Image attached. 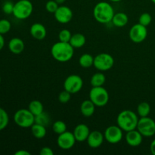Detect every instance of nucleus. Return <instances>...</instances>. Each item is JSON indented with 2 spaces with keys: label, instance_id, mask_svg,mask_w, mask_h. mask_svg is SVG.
<instances>
[{
  "label": "nucleus",
  "instance_id": "nucleus-41",
  "mask_svg": "<svg viewBox=\"0 0 155 155\" xmlns=\"http://www.w3.org/2000/svg\"><path fill=\"white\" fill-rule=\"evenodd\" d=\"M110 1L113 2H119L122 1V0H110Z\"/></svg>",
  "mask_w": 155,
  "mask_h": 155
},
{
  "label": "nucleus",
  "instance_id": "nucleus-18",
  "mask_svg": "<svg viewBox=\"0 0 155 155\" xmlns=\"http://www.w3.org/2000/svg\"><path fill=\"white\" fill-rule=\"evenodd\" d=\"M24 41L18 37L12 38L8 42V49L15 54H21L24 51Z\"/></svg>",
  "mask_w": 155,
  "mask_h": 155
},
{
  "label": "nucleus",
  "instance_id": "nucleus-35",
  "mask_svg": "<svg viewBox=\"0 0 155 155\" xmlns=\"http://www.w3.org/2000/svg\"><path fill=\"white\" fill-rule=\"evenodd\" d=\"M14 6H15V4L12 2L7 1L3 4L2 5V12H4L6 15H11V14H13L14 11Z\"/></svg>",
  "mask_w": 155,
  "mask_h": 155
},
{
  "label": "nucleus",
  "instance_id": "nucleus-15",
  "mask_svg": "<svg viewBox=\"0 0 155 155\" xmlns=\"http://www.w3.org/2000/svg\"><path fill=\"white\" fill-rule=\"evenodd\" d=\"M125 137L127 143L131 147L139 146L142 144L143 139V136L137 129L127 132Z\"/></svg>",
  "mask_w": 155,
  "mask_h": 155
},
{
  "label": "nucleus",
  "instance_id": "nucleus-22",
  "mask_svg": "<svg viewBox=\"0 0 155 155\" xmlns=\"http://www.w3.org/2000/svg\"><path fill=\"white\" fill-rule=\"evenodd\" d=\"M30 128H31L32 134H33V136H34L36 139H43V138L46 136V127H44V126L35 123Z\"/></svg>",
  "mask_w": 155,
  "mask_h": 155
},
{
  "label": "nucleus",
  "instance_id": "nucleus-5",
  "mask_svg": "<svg viewBox=\"0 0 155 155\" xmlns=\"http://www.w3.org/2000/svg\"><path fill=\"white\" fill-rule=\"evenodd\" d=\"M14 121L21 128H30L35 124V116L29 109H20L14 114Z\"/></svg>",
  "mask_w": 155,
  "mask_h": 155
},
{
  "label": "nucleus",
  "instance_id": "nucleus-1",
  "mask_svg": "<svg viewBox=\"0 0 155 155\" xmlns=\"http://www.w3.org/2000/svg\"><path fill=\"white\" fill-rule=\"evenodd\" d=\"M51 54L57 61L68 62L74 57V48L69 42L59 41L51 46Z\"/></svg>",
  "mask_w": 155,
  "mask_h": 155
},
{
  "label": "nucleus",
  "instance_id": "nucleus-25",
  "mask_svg": "<svg viewBox=\"0 0 155 155\" xmlns=\"http://www.w3.org/2000/svg\"><path fill=\"white\" fill-rule=\"evenodd\" d=\"M79 64L83 68H90L94 64V57L88 53L82 54L79 59Z\"/></svg>",
  "mask_w": 155,
  "mask_h": 155
},
{
  "label": "nucleus",
  "instance_id": "nucleus-34",
  "mask_svg": "<svg viewBox=\"0 0 155 155\" xmlns=\"http://www.w3.org/2000/svg\"><path fill=\"white\" fill-rule=\"evenodd\" d=\"M58 7L59 5L54 0L48 1L46 4H45V10L48 12H49V13L54 14L57 11V9L58 8Z\"/></svg>",
  "mask_w": 155,
  "mask_h": 155
},
{
  "label": "nucleus",
  "instance_id": "nucleus-27",
  "mask_svg": "<svg viewBox=\"0 0 155 155\" xmlns=\"http://www.w3.org/2000/svg\"><path fill=\"white\" fill-rule=\"evenodd\" d=\"M35 123L46 127L47 126H48V124H50L49 115L43 111L42 113H41L40 114L35 117Z\"/></svg>",
  "mask_w": 155,
  "mask_h": 155
},
{
  "label": "nucleus",
  "instance_id": "nucleus-24",
  "mask_svg": "<svg viewBox=\"0 0 155 155\" xmlns=\"http://www.w3.org/2000/svg\"><path fill=\"white\" fill-rule=\"evenodd\" d=\"M105 81L106 78L104 74L101 72H98L92 76L90 83L92 87H98V86H103V85L105 83Z\"/></svg>",
  "mask_w": 155,
  "mask_h": 155
},
{
  "label": "nucleus",
  "instance_id": "nucleus-37",
  "mask_svg": "<svg viewBox=\"0 0 155 155\" xmlns=\"http://www.w3.org/2000/svg\"><path fill=\"white\" fill-rule=\"evenodd\" d=\"M30 152L29 151H26V150L24 149H21V150H18L15 153V155H30Z\"/></svg>",
  "mask_w": 155,
  "mask_h": 155
},
{
  "label": "nucleus",
  "instance_id": "nucleus-19",
  "mask_svg": "<svg viewBox=\"0 0 155 155\" xmlns=\"http://www.w3.org/2000/svg\"><path fill=\"white\" fill-rule=\"evenodd\" d=\"M95 104L90 99L85 100L80 105V111L83 116L90 117L94 114L95 110Z\"/></svg>",
  "mask_w": 155,
  "mask_h": 155
},
{
  "label": "nucleus",
  "instance_id": "nucleus-26",
  "mask_svg": "<svg viewBox=\"0 0 155 155\" xmlns=\"http://www.w3.org/2000/svg\"><path fill=\"white\" fill-rule=\"evenodd\" d=\"M151 113V106L146 101H142L137 107V114L140 117H148Z\"/></svg>",
  "mask_w": 155,
  "mask_h": 155
},
{
  "label": "nucleus",
  "instance_id": "nucleus-13",
  "mask_svg": "<svg viewBox=\"0 0 155 155\" xmlns=\"http://www.w3.org/2000/svg\"><path fill=\"white\" fill-rule=\"evenodd\" d=\"M56 21L60 24H68L73 18V12L69 7L60 5L54 13Z\"/></svg>",
  "mask_w": 155,
  "mask_h": 155
},
{
  "label": "nucleus",
  "instance_id": "nucleus-4",
  "mask_svg": "<svg viewBox=\"0 0 155 155\" xmlns=\"http://www.w3.org/2000/svg\"><path fill=\"white\" fill-rule=\"evenodd\" d=\"M33 5L30 0H19L15 3L13 15L19 20L27 19L31 16Z\"/></svg>",
  "mask_w": 155,
  "mask_h": 155
},
{
  "label": "nucleus",
  "instance_id": "nucleus-39",
  "mask_svg": "<svg viewBox=\"0 0 155 155\" xmlns=\"http://www.w3.org/2000/svg\"><path fill=\"white\" fill-rule=\"evenodd\" d=\"M150 150H151V154L153 155H155V139L151 142V145H150Z\"/></svg>",
  "mask_w": 155,
  "mask_h": 155
},
{
  "label": "nucleus",
  "instance_id": "nucleus-33",
  "mask_svg": "<svg viewBox=\"0 0 155 155\" xmlns=\"http://www.w3.org/2000/svg\"><path fill=\"white\" fill-rule=\"evenodd\" d=\"M71 95L72 94L70 93L69 92H68L67 90L62 91L61 92H60L58 95V101H60L62 104H66V103L69 102L71 98Z\"/></svg>",
  "mask_w": 155,
  "mask_h": 155
},
{
  "label": "nucleus",
  "instance_id": "nucleus-11",
  "mask_svg": "<svg viewBox=\"0 0 155 155\" xmlns=\"http://www.w3.org/2000/svg\"><path fill=\"white\" fill-rule=\"evenodd\" d=\"M124 130L118 125H111L107 127L104 133V139L110 144H117L124 137Z\"/></svg>",
  "mask_w": 155,
  "mask_h": 155
},
{
  "label": "nucleus",
  "instance_id": "nucleus-14",
  "mask_svg": "<svg viewBox=\"0 0 155 155\" xmlns=\"http://www.w3.org/2000/svg\"><path fill=\"white\" fill-rule=\"evenodd\" d=\"M104 140V136L101 132L98 130H94L90 132L87 139V144L90 148H99L103 144Z\"/></svg>",
  "mask_w": 155,
  "mask_h": 155
},
{
  "label": "nucleus",
  "instance_id": "nucleus-2",
  "mask_svg": "<svg viewBox=\"0 0 155 155\" xmlns=\"http://www.w3.org/2000/svg\"><path fill=\"white\" fill-rule=\"evenodd\" d=\"M139 115L130 110H124L118 114L117 124L126 133L136 130L139 122Z\"/></svg>",
  "mask_w": 155,
  "mask_h": 155
},
{
  "label": "nucleus",
  "instance_id": "nucleus-6",
  "mask_svg": "<svg viewBox=\"0 0 155 155\" xmlns=\"http://www.w3.org/2000/svg\"><path fill=\"white\" fill-rule=\"evenodd\" d=\"M89 99L96 107H104L109 101V93L103 86L92 87L89 92Z\"/></svg>",
  "mask_w": 155,
  "mask_h": 155
},
{
  "label": "nucleus",
  "instance_id": "nucleus-36",
  "mask_svg": "<svg viewBox=\"0 0 155 155\" xmlns=\"http://www.w3.org/2000/svg\"><path fill=\"white\" fill-rule=\"evenodd\" d=\"M39 154L40 155H53L54 151L49 147H43L39 151Z\"/></svg>",
  "mask_w": 155,
  "mask_h": 155
},
{
  "label": "nucleus",
  "instance_id": "nucleus-10",
  "mask_svg": "<svg viewBox=\"0 0 155 155\" xmlns=\"http://www.w3.org/2000/svg\"><path fill=\"white\" fill-rule=\"evenodd\" d=\"M146 27L139 23L133 25L129 32L130 40L135 43H141L144 42L148 36V30Z\"/></svg>",
  "mask_w": 155,
  "mask_h": 155
},
{
  "label": "nucleus",
  "instance_id": "nucleus-38",
  "mask_svg": "<svg viewBox=\"0 0 155 155\" xmlns=\"http://www.w3.org/2000/svg\"><path fill=\"white\" fill-rule=\"evenodd\" d=\"M5 46V39L3 37V35L0 33V51L4 48Z\"/></svg>",
  "mask_w": 155,
  "mask_h": 155
},
{
  "label": "nucleus",
  "instance_id": "nucleus-32",
  "mask_svg": "<svg viewBox=\"0 0 155 155\" xmlns=\"http://www.w3.org/2000/svg\"><path fill=\"white\" fill-rule=\"evenodd\" d=\"M151 21H152V17H151V15L149 13H147V12L142 13L139 18V24H141L143 26H145V27H148V25H150Z\"/></svg>",
  "mask_w": 155,
  "mask_h": 155
},
{
  "label": "nucleus",
  "instance_id": "nucleus-30",
  "mask_svg": "<svg viewBox=\"0 0 155 155\" xmlns=\"http://www.w3.org/2000/svg\"><path fill=\"white\" fill-rule=\"evenodd\" d=\"M11 28H12V24H11L10 21L8 20H0V33L1 34H6V33L10 31Z\"/></svg>",
  "mask_w": 155,
  "mask_h": 155
},
{
  "label": "nucleus",
  "instance_id": "nucleus-31",
  "mask_svg": "<svg viewBox=\"0 0 155 155\" xmlns=\"http://www.w3.org/2000/svg\"><path fill=\"white\" fill-rule=\"evenodd\" d=\"M71 36H72V33H71L70 30H67V29L61 30L58 33V39L61 42H69L71 39Z\"/></svg>",
  "mask_w": 155,
  "mask_h": 155
},
{
  "label": "nucleus",
  "instance_id": "nucleus-9",
  "mask_svg": "<svg viewBox=\"0 0 155 155\" xmlns=\"http://www.w3.org/2000/svg\"><path fill=\"white\" fill-rule=\"evenodd\" d=\"M83 79L77 74H71L68 76L64 82V89L72 95L80 92L83 88Z\"/></svg>",
  "mask_w": 155,
  "mask_h": 155
},
{
  "label": "nucleus",
  "instance_id": "nucleus-16",
  "mask_svg": "<svg viewBox=\"0 0 155 155\" xmlns=\"http://www.w3.org/2000/svg\"><path fill=\"white\" fill-rule=\"evenodd\" d=\"M74 136L77 140V142H84L86 141L88 139L89 133H90V130H89V127L84 124H78L77 127L74 128Z\"/></svg>",
  "mask_w": 155,
  "mask_h": 155
},
{
  "label": "nucleus",
  "instance_id": "nucleus-20",
  "mask_svg": "<svg viewBox=\"0 0 155 155\" xmlns=\"http://www.w3.org/2000/svg\"><path fill=\"white\" fill-rule=\"evenodd\" d=\"M128 21L129 18L127 14L124 13V12H119V13L114 14L111 22L113 23L115 27H123L127 25Z\"/></svg>",
  "mask_w": 155,
  "mask_h": 155
},
{
  "label": "nucleus",
  "instance_id": "nucleus-12",
  "mask_svg": "<svg viewBox=\"0 0 155 155\" xmlns=\"http://www.w3.org/2000/svg\"><path fill=\"white\" fill-rule=\"evenodd\" d=\"M76 140L74 133L70 131H65L64 133L58 135L57 139V144L60 148L63 150H68L72 148L75 145Z\"/></svg>",
  "mask_w": 155,
  "mask_h": 155
},
{
  "label": "nucleus",
  "instance_id": "nucleus-40",
  "mask_svg": "<svg viewBox=\"0 0 155 155\" xmlns=\"http://www.w3.org/2000/svg\"><path fill=\"white\" fill-rule=\"evenodd\" d=\"M54 1H55L58 5H61V4H64L66 0H54Z\"/></svg>",
  "mask_w": 155,
  "mask_h": 155
},
{
  "label": "nucleus",
  "instance_id": "nucleus-8",
  "mask_svg": "<svg viewBox=\"0 0 155 155\" xmlns=\"http://www.w3.org/2000/svg\"><path fill=\"white\" fill-rule=\"evenodd\" d=\"M136 129L143 137H151L155 135V121L149 117H140Z\"/></svg>",
  "mask_w": 155,
  "mask_h": 155
},
{
  "label": "nucleus",
  "instance_id": "nucleus-3",
  "mask_svg": "<svg viewBox=\"0 0 155 155\" xmlns=\"http://www.w3.org/2000/svg\"><path fill=\"white\" fill-rule=\"evenodd\" d=\"M114 15V11L110 4L107 2L97 3L93 8L94 18L100 24H107L111 22Z\"/></svg>",
  "mask_w": 155,
  "mask_h": 155
},
{
  "label": "nucleus",
  "instance_id": "nucleus-29",
  "mask_svg": "<svg viewBox=\"0 0 155 155\" xmlns=\"http://www.w3.org/2000/svg\"><path fill=\"white\" fill-rule=\"evenodd\" d=\"M52 130L54 133H55L56 134H61V133L67 131V125L64 121L57 120L53 124Z\"/></svg>",
  "mask_w": 155,
  "mask_h": 155
},
{
  "label": "nucleus",
  "instance_id": "nucleus-21",
  "mask_svg": "<svg viewBox=\"0 0 155 155\" xmlns=\"http://www.w3.org/2000/svg\"><path fill=\"white\" fill-rule=\"evenodd\" d=\"M86 37L82 33H74L71 36L69 43L74 47V48H82L86 44Z\"/></svg>",
  "mask_w": 155,
  "mask_h": 155
},
{
  "label": "nucleus",
  "instance_id": "nucleus-17",
  "mask_svg": "<svg viewBox=\"0 0 155 155\" xmlns=\"http://www.w3.org/2000/svg\"><path fill=\"white\" fill-rule=\"evenodd\" d=\"M30 33L36 40H43L47 35V30L43 24L35 23L30 27Z\"/></svg>",
  "mask_w": 155,
  "mask_h": 155
},
{
  "label": "nucleus",
  "instance_id": "nucleus-7",
  "mask_svg": "<svg viewBox=\"0 0 155 155\" xmlns=\"http://www.w3.org/2000/svg\"><path fill=\"white\" fill-rule=\"evenodd\" d=\"M114 59L108 53H100L94 58L93 66L100 71H107L113 68Z\"/></svg>",
  "mask_w": 155,
  "mask_h": 155
},
{
  "label": "nucleus",
  "instance_id": "nucleus-23",
  "mask_svg": "<svg viewBox=\"0 0 155 155\" xmlns=\"http://www.w3.org/2000/svg\"><path fill=\"white\" fill-rule=\"evenodd\" d=\"M28 109L35 117L44 111L43 104L39 100H33L30 101L28 105Z\"/></svg>",
  "mask_w": 155,
  "mask_h": 155
},
{
  "label": "nucleus",
  "instance_id": "nucleus-28",
  "mask_svg": "<svg viewBox=\"0 0 155 155\" xmlns=\"http://www.w3.org/2000/svg\"><path fill=\"white\" fill-rule=\"evenodd\" d=\"M9 123V117L7 112L0 107V132L7 127Z\"/></svg>",
  "mask_w": 155,
  "mask_h": 155
},
{
  "label": "nucleus",
  "instance_id": "nucleus-42",
  "mask_svg": "<svg viewBox=\"0 0 155 155\" xmlns=\"http://www.w3.org/2000/svg\"><path fill=\"white\" fill-rule=\"evenodd\" d=\"M151 2H153V3H154V4H155V0H151Z\"/></svg>",
  "mask_w": 155,
  "mask_h": 155
},
{
  "label": "nucleus",
  "instance_id": "nucleus-43",
  "mask_svg": "<svg viewBox=\"0 0 155 155\" xmlns=\"http://www.w3.org/2000/svg\"><path fill=\"white\" fill-rule=\"evenodd\" d=\"M0 83H1V77H0Z\"/></svg>",
  "mask_w": 155,
  "mask_h": 155
}]
</instances>
